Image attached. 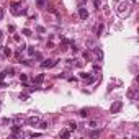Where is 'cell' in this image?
<instances>
[{"instance_id":"d6986e66","label":"cell","mask_w":139,"mask_h":139,"mask_svg":"<svg viewBox=\"0 0 139 139\" xmlns=\"http://www.w3.org/2000/svg\"><path fill=\"white\" fill-rule=\"evenodd\" d=\"M61 136H62V138H69L70 133H69V131H62V133H61Z\"/></svg>"},{"instance_id":"4fadbf2b","label":"cell","mask_w":139,"mask_h":139,"mask_svg":"<svg viewBox=\"0 0 139 139\" xmlns=\"http://www.w3.org/2000/svg\"><path fill=\"white\" fill-rule=\"evenodd\" d=\"M3 53H5V56H7V57H10V56H11V51H10L8 48H5V49H3Z\"/></svg>"},{"instance_id":"2e32d148","label":"cell","mask_w":139,"mask_h":139,"mask_svg":"<svg viewBox=\"0 0 139 139\" xmlns=\"http://www.w3.org/2000/svg\"><path fill=\"white\" fill-rule=\"evenodd\" d=\"M36 5L41 8V7H44V0H36Z\"/></svg>"},{"instance_id":"44dd1931","label":"cell","mask_w":139,"mask_h":139,"mask_svg":"<svg viewBox=\"0 0 139 139\" xmlns=\"http://www.w3.org/2000/svg\"><path fill=\"white\" fill-rule=\"evenodd\" d=\"M80 77H82V79H88V77H90V74H87V72H82Z\"/></svg>"},{"instance_id":"cb8c5ba5","label":"cell","mask_w":139,"mask_h":139,"mask_svg":"<svg viewBox=\"0 0 139 139\" xmlns=\"http://www.w3.org/2000/svg\"><path fill=\"white\" fill-rule=\"evenodd\" d=\"M3 15H5V11H3V8H0V20L3 18Z\"/></svg>"},{"instance_id":"277c9868","label":"cell","mask_w":139,"mask_h":139,"mask_svg":"<svg viewBox=\"0 0 139 139\" xmlns=\"http://www.w3.org/2000/svg\"><path fill=\"white\" fill-rule=\"evenodd\" d=\"M11 13L13 15H20V13H25V11H20V3H11Z\"/></svg>"},{"instance_id":"5b68a950","label":"cell","mask_w":139,"mask_h":139,"mask_svg":"<svg viewBox=\"0 0 139 139\" xmlns=\"http://www.w3.org/2000/svg\"><path fill=\"white\" fill-rule=\"evenodd\" d=\"M79 16H80L82 20H87V18H88V11H87V8L80 7V8H79Z\"/></svg>"},{"instance_id":"ac0fdd59","label":"cell","mask_w":139,"mask_h":139,"mask_svg":"<svg viewBox=\"0 0 139 139\" xmlns=\"http://www.w3.org/2000/svg\"><path fill=\"white\" fill-rule=\"evenodd\" d=\"M20 100L26 102V100H28V95H26V93H21V95H20Z\"/></svg>"},{"instance_id":"484cf974","label":"cell","mask_w":139,"mask_h":139,"mask_svg":"<svg viewBox=\"0 0 139 139\" xmlns=\"http://www.w3.org/2000/svg\"><path fill=\"white\" fill-rule=\"evenodd\" d=\"M2 39H3V31H0V43H2Z\"/></svg>"},{"instance_id":"7a4b0ae2","label":"cell","mask_w":139,"mask_h":139,"mask_svg":"<svg viewBox=\"0 0 139 139\" xmlns=\"http://www.w3.org/2000/svg\"><path fill=\"white\" fill-rule=\"evenodd\" d=\"M121 108H123V102H115V103L111 105V108H110V110H111V113H118Z\"/></svg>"},{"instance_id":"7c38bea8","label":"cell","mask_w":139,"mask_h":139,"mask_svg":"<svg viewBox=\"0 0 139 139\" xmlns=\"http://www.w3.org/2000/svg\"><path fill=\"white\" fill-rule=\"evenodd\" d=\"M23 34H25V36H31V31H30V30H28V28H25V30H23Z\"/></svg>"},{"instance_id":"52a82bcc","label":"cell","mask_w":139,"mask_h":139,"mask_svg":"<svg viewBox=\"0 0 139 139\" xmlns=\"http://www.w3.org/2000/svg\"><path fill=\"white\" fill-rule=\"evenodd\" d=\"M43 80H44V74H39V75L34 77V84H41Z\"/></svg>"},{"instance_id":"603a6c76","label":"cell","mask_w":139,"mask_h":139,"mask_svg":"<svg viewBox=\"0 0 139 139\" xmlns=\"http://www.w3.org/2000/svg\"><path fill=\"white\" fill-rule=\"evenodd\" d=\"M34 57H36V59H39V61H41V59H43V56H41V54H39V53H34Z\"/></svg>"},{"instance_id":"ba28073f","label":"cell","mask_w":139,"mask_h":139,"mask_svg":"<svg viewBox=\"0 0 139 139\" xmlns=\"http://www.w3.org/2000/svg\"><path fill=\"white\" fill-rule=\"evenodd\" d=\"M69 129H70V131H75V129H77V124H75L74 121H70V123H69Z\"/></svg>"},{"instance_id":"e0dca14e","label":"cell","mask_w":139,"mask_h":139,"mask_svg":"<svg viewBox=\"0 0 139 139\" xmlns=\"http://www.w3.org/2000/svg\"><path fill=\"white\" fill-rule=\"evenodd\" d=\"M15 123H16V124L23 123V118H21V116H16V118H15Z\"/></svg>"},{"instance_id":"ffe728a7","label":"cell","mask_w":139,"mask_h":139,"mask_svg":"<svg viewBox=\"0 0 139 139\" xmlns=\"http://www.w3.org/2000/svg\"><path fill=\"white\" fill-rule=\"evenodd\" d=\"M20 80L25 84V82H26V75H25V74H20Z\"/></svg>"},{"instance_id":"3957f363","label":"cell","mask_w":139,"mask_h":139,"mask_svg":"<svg viewBox=\"0 0 139 139\" xmlns=\"http://www.w3.org/2000/svg\"><path fill=\"white\" fill-rule=\"evenodd\" d=\"M38 123H39V118L38 116H30L26 119V124H30V126H36Z\"/></svg>"},{"instance_id":"9a60e30c","label":"cell","mask_w":139,"mask_h":139,"mask_svg":"<svg viewBox=\"0 0 139 139\" xmlns=\"http://www.w3.org/2000/svg\"><path fill=\"white\" fill-rule=\"evenodd\" d=\"M102 31H103V25H98V26H96V34H100Z\"/></svg>"},{"instance_id":"8992f818","label":"cell","mask_w":139,"mask_h":139,"mask_svg":"<svg viewBox=\"0 0 139 139\" xmlns=\"http://www.w3.org/2000/svg\"><path fill=\"white\" fill-rule=\"evenodd\" d=\"M20 131H21V128H20L18 124H15V126H13V129H11V136H16Z\"/></svg>"},{"instance_id":"6da1fadb","label":"cell","mask_w":139,"mask_h":139,"mask_svg":"<svg viewBox=\"0 0 139 139\" xmlns=\"http://www.w3.org/2000/svg\"><path fill=\"white\" fill-rule=\"evenodd\" d=\"M56 64H57L56 59H46V61L41 62V67H43V69H49V67H54Z\"/></svg>"},{"instance_id":"5bb4252c","label":"cell","mask_w":139,"mask_h":139,"mask_svg":"<svg viewBox=\"0 0 139 139\" xmlns=\"http://www.w3.org/2000/svg\"><path fill=\"white\" fill-rule=\"evenodd\" d=\"M7 74H8V70H3V72L0 74V80H3V79L7 77Z\"/></svg>"},{"instance_id":"30bf717a","label":"cell","mask_w":139,"mask_h":139,"mask_svg":"<svg viewBox=\"0 0 139 139\" xmlns=\"http://www.w3.org/2000/svg\"><path fill=\"white\" fill-rule=\"evenodd\" d=\"M93 51H95V54H96V56H98V57L102 59V56H103V53H102V49H98V48H95V49H93Z\"/></svg>"},{"instance_id":"8fae6325","label":"cell","mask_w":139,"mask_h":139,"mask_svg":"<svg viewBox=\"0 0 139 139\" xmlns=\"http://www.w3.org/2000/svg\"><path fill=\"white\" fill-rule=\"evenodd\" d=\"M80 116H82V118L88 116V110H85V108H84V110H80Z\"/></svg>"},{"instance_id":"9c48e42d","label":"cell","mask_w":139,"mask_h":139,"mask_svg":"<svg viewBox=\"0 0 139 139\" xmlns=\"http://www.w3.org/2000/svg\"><path fill=\"white\" fill-rule=\"evenodd\" d=\"M90 136H92V138H96V136H100V129H95V131H92Z\"/></svg>"},{"instance_id":"d4e9b609","label":"cell","mask_w":139,"mask_h":139,"mask_svg":"<svg viewBox=\"0 0 139 139\" xmlns=\"http://www.w3.org/2000/svg\"><path fill=\"white\" fill-rule=\"evenodd\" d=\"M38 31H39V33H44V31H46V30H44L43 26H38Z\"/></svg>"},{"instance_id":"7402d4cb","label":"cell","mask_w":139,"mask_h":139,"mask_svg":"<svg viewBox=\"0 0 139 139\" xmlns=\"http://www.w3.org/2000/svg\"><path fill=\"white\" fill-rule=\"evenodd\" d=\"M124 8H128V7H126V5L123 3V5L119 7V10H118V11H119V13H124Z\"/></svg>"}]
</instances>
